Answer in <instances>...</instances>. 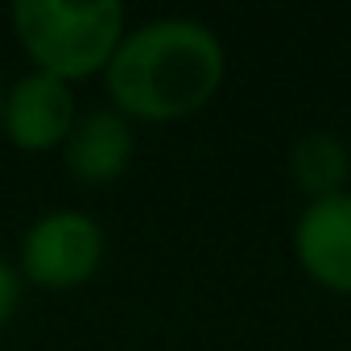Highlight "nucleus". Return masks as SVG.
Instances as JSON below:
<instances>
[{
    "mask_svg": "<svg viewBox=\"0 0 351 351\" xmlns=\"http://www.w3.org/2000/svg\"><path fill=\"white\" fill-rule=\"evenodd\" d=\"M228 75L223 42L195 17H153L124 34L104 83L112 108L132 124H178L203 112Z\"/></svg>",
    "mask_w": 351,
    "mask_h": 351,
    "instance_id": "obj_1",
    "label": "nucleus"
},
{
    "mask_svg": "<svg viewBox=\"0 0 351 351\" xmlns=\"http://www.w3.org/2000/svg\"><path fill=\"white\" fill-rule=\"evenodd\" d=\"M9 17L34 71L66 87L104 75L128 34V13L120 0H17Z\"/></svg>",
    "mask_w": 351,
    "mask_h": 351,
    "instance_id": "obj_2",
    "label": "nucleus"
},
{
    "mask_svg": "<svg viewBox=\"0 0 351 351\" xmlns=\"http://www.w3.org/2000/svg\"><path fill=\"white\" fill-rule=\"evenodd\" d=\"M104 252H108V240L99 219L87 211L62 207V211H46L21 232L13 265L25 285L66 293L87 285L104 269Z\"/></svg>",
    "mask_w": 351,
    "mask_h": 351,
    "instance_id": "obj_3",
    "label": "nucleus"
},
{
    "mask_svg": "<svg viewBox=\"0 0 351 351\" xmlns=\"http://www.w3.org/2000/svg\"><path fill=\"white\" fill-rule=\"evenodd\" d=\"M79 120L75 91L50 75H21L5 91V120H0V136L21 153H50L62 149L71 128Z\"/></svg>",
    "mask_w": 351,
    "mask_h": 351,
    "instance_id": "obj_4",
    "label": "nucleus"
},
{
    "mask_svg": "<svg viewBox=\"0 0 351 351\" xmlns=\"http://www.w3.org/2000/svg\"><path fill=\"white\" fill-rule=\"evenodd\" d=\"M293 256L318 289L351 298V191L302 207L293 223Z\"/></svg>",
    "mask_w": 351,
    "mask_h": 351,
    "instance_id": "obj_5",
    "label": "nucleus"
},
{
    "mask_svg": "<svg viewBox=\"0 0 351 351\" xmlns=\"http://www.w3.org/2000/svg\"><path fill=\"white\" fill-rule=\"evenodd\" d=\"M136 153V132L132 120H124L116 108H95V112H79L66 145H62V161L66 173L79 186H112L120 182Z\"/></svg>",
    "mask_w": 351,
    "mask_h": 351,
    "instance_id": "obj_6",
    "label": "nucleus"
},
{
    "mask_svg": "<svg viewBox=\"0 0 351 351\" xmlns=\"http://www.w3.org/2000/svg\"><path fill=\"white\" fill-rule=\"evenodd\" d=\"M289 178L310 203L343 195L351 178V153L335 132H306L289 149Z\"/></svg>",
    "mask_w": 351,
    "mask_h": 351,
    "instance_id": "obj_7",
    "label": "nucleus"
},
{
    "mask_svg": "<svg viewBox=\"0 0 351 351\" xmlns=\"http://www.w3.org/2000/svg\"><path fill=\"white\" fill-rule=\"evenodd\" d=\"M21 293H25V281H21V273H17V265L0 256V330H5V326L17 318Z\"/></svg>",
    "mask_w": 351,
    "mask_h": 351,
    "instance_id": "obj_8",
    "label": "nucleus"
},
{
    "mask_svg": "<svg viewBox=\"0 0 351 351\" xmlns=\"http://www.w3.org/2000/svg\"><path fill=\"white\" fill-rule=\"evenodd\" d=\"M5 91H9V83L0 79V120H5Z\"/></svg>",
    "mask_w": 351,
    "mask_h": 351,
    "instance_id": "obj_9",
    "label": "nucleus"
}]
</instances>
